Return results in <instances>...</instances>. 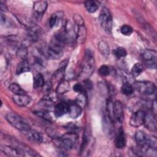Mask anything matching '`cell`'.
<instances>
[{"instance_id": "obj_1", "label": "cell", "mask_w": 157, "mask_h": 157, "mask_svg": "<svg viewBox=\"0 0 157 157\" xmlns=\"http://www.w3.org/2000/svg\"><path fill=\"white\" fill-rule=\"evenodd\" d=\"M94 67L95 60L94 53L91 50L87 49L82 64L81 71L78 76L79 78L82 81L88 80L94 72Z\"/></svg>"}, {"instance_id": "obj_2", "label": "cell", "mask_w": 157, "mask_h": 157, "mask_svg": "<svg viewBox=\"0 0 157 157\" xmlns=\"http://www.w3.org/2000/svg\"><path fill=\"white\" fill-rule=\"evenodd\" d=\"M65 44L59 34L58 33L55 34L48 47L47 54L48 57L52 59L60 58L63 55Z\"/></svg>"}, {"instance_id": "obj_3", "label": "cell", "mask_w": 157, "mask_h": 157, "mask_svg": "<svg viewBox=\"0 0 157 157\" xmlns=\"http://www.w3.org/2000/svg\"><path fill=\"white\" fill-rule=\"evenodd\" d=\"M6 118L12 126L22 132L27 131L31 129L30 124L28 122L15 113H8L6 116Z\"/></svg>"}, {"instance_id": "obj_4", "label": "cell", "mask_w": 157, "mask_h": 157, "mask_svg": "<svg viewBox=\"0 0 157 157\" xmlns=\"http://www.w3.org/2000/svg\"><path fill=\"white\" fill-rule=\"evenodd\" d=\"M99 21L101 26L104 31L108 34L110 33L112 29V16L110 10L107 7H103L100 12Z\"/></svg>"}, {"instance_id": "obj_5", "label": "cell", "mask_w": 157, "mask_h": 157, "mask_svg": "<svg viewBox=\"0 0 157 157\" xmlns=\"http://www.w3.org/2000/svg\"><path fill=\"white\" fill-rule=\"evenodd\" d=\"M78 139V136L75 132L68 131L62 136L56 139L58 144L66 150L71 149L75 144Z\"/></svg>"}, {"instance_id": "obj_6", "label": "cell", "mask_w": 157, "mask_h": 157, "mask_svg": "<svg viewBox=\"0 0 157 157\" xmlns=\"http://www.w3.org/2000/svg\"><path fill=\"white\" fill-rule=\"evenodd\" d=\"M94 139L89 132L88 129L85 130L83 134V142L81 145L80 153L83 156H89L90 153H91L92 148L94 144Z\"/></svg>"}, {"instance_id": "obj_7", "label": "cell", "mask_w": 157, "mask_h": 157, "mask_svg": "<svg viewBox=\"0 0 157 157\" xmlns=\"http://www.w3.org/2000/svg\"><path fill=\"white\" fill-rule=\"evenodd\" d=\"M134 86L137 91L142 94H151L155 91V84L149 81H137L134 82Z\"/></svg>"}, {"instance_id": "obj_8", "label": "cell", "mask_w": 157, "mask_h": 157, "mask_svg": "<svg viewBox=\"0 0 157 157\" xmlns=\"http://www.w3.org/2000/svg\"><path fill=\"white\" fill-rule=\"evenodd\" d=\"M142 56L146 66L150 69H156V52L154 50H146Z\"/></svg>"}, {"instance_id": "obj_9", "label": "cell", "mask_w": 157, "mask_h": 157, "mask_svg": "<svg viewBox=\"0 0 157 157\" xmlns=\"http://www.w3.org/2000/svg\"><path fill=\"white\" fill-rule=\"evenodd\" d=\"M146 113L143 110H137L134 112L130 117L129 124L131 126L137 128L144 124Z\"/></svg>"}, {"instance_id": "obj_10", "label": "cell", "mask_w": 157, "mask_h": 157, "mask_svg": "<svg viewBox=\"0 0 157 157\" xmlns=\"http://www.w3.org/2000/svg\"><path fill=\"white\" fill-rule=\"evenodd\" d=\"M0 149L3 153L9 156H24L26 155L20 149L12 145H1Z\"/></svg>"}, {"instance_id": "obj_11", "label": "cell", "mask_w": 157, "mask_h": 157, "mask_svg": "<svg viewBox=\"0 0 157 157\" xmlns=\"http://www.w3.org/2000/svg\"><path fill=\"white\" fill-rule=\"evenodd\" d=\"M42 35V29L35 24H32L28 29V39L31 42H36Z\"/></svg>"}, {"instance_id": "obj_12", "label": "cell", "mask_w": 157, "mask_h": 157, "mask_svg": "<svg viewBox=\"0 0 157 157\" xmlns=\"http://www.w3.org/2000/svg\"><path fill=\"white\" fill-rule=\"evenodd\" d=\"M12 99L14 103L20 107L26 106L31 101V97L26 94H14Z\"/></svg>"}, {"instance_id": "obj_13", "label": "cell", "mask_w": 157, "mask_h": 157, "mask_svg": "<svg viewBox=\"0 0 157 157\" xmlns=\"http://www.w3.org/2000/svg\"><path fill=\"white\" fill-rule=\"evenodd\" d=\"M33 57L35 64L40 67H45L47 64L46 56L38 49L34 50L33 52Z\"/></svg>"}, {"instance_id": "obj_14", "label": "cell", "mask_w": 157, "mask_h": 157, "mask_svg": "<svg viewBox=\"0 0 157 157\" xmlns=\"http://www.w3.org/2000/svg\"><path fill=\"white\" fill-rule=\"evenodd\" d=\"M75 41L78 44H83L86 37V29L85 25L75 26Z\"/></svg>"}, {"instance_id": "obj_15", "label": "cell", "mask_w": 157, "mask_h": 157, "mask_svg": "<svg viewBox=\"0 0 157 157\" xmlns=\"http://www.w3.org/2000/svg\"><path fill=\"white\" fill-rule=\"evenodd\" d=\"M145 126L150 131L156 132V121L155 115L151 113H146L144 122Z\"/></svg>"}, {"instance_id": "obj_16", "label": "cell", "mask_w": 157, "mask_h": 157, "mask_svg": "<svg viewBox=\"0 0 157 157\" xmlns=\"http://www.w3.org/2000/svg\"><path fill=\"white\" fill-rule=\"evenodd\" d=\"M48 6L47 2L45 1H38L34 2L33 5V10L34 14L37 17H40L45 12Z\"/></svg>"}, {"instance_id": "obj_17", "label": "cell", "mask_w": 157, "mask_h": 157, "mask_svg": "<svg viewBox=\"0 0 157 157\" xmlns=\"http://www.w3.org/2000/svg\"><path fill=\"white\" fill-rule=\"evenodd\" d=\"M34 113L37 116L42 118L43 119L45 120L46 121L53 122L55 121L56 120V115L53 112H52L51 111L48 110H36L34 112Z\"/></svg>"}, {"instance_id": "obj_18", "label": "cell", "mask_w": 157, "mask_h": 157, "mask_svg": "<svg viewBox=\"0 0 157 157\" xmlns=\"http://www.w3.org/2000/svg\"><path fill=\"white\" fill-rule=\"evenodd\" d=\"M114 112L115 120L121 123L124 118V109L121 102L120 101H116L114 102Z\"/></svg>"}, {"instance_id": "obj_19", "label": "cell", "mask_w": 157, "mask_h": 157, "mask_svg": "<svg viewBox=\"0 0 157 157\" xmlns=\"http://www.w3.org/2000/svg\"><path fill=\"white\" fill-rule=\"evenodd\" d=\"M26 136V137L34 142H37V143H41L44 141V137L42 134L34 130H31V129L27 131L23 132Z\"/></svg>"}, {"instance_id": "obj_20", "label": "cell", "mask_w": 157, "mask_h": 157, "mask_svg": "<svg viewBox=\"0 0 157 157\" xmlns=\"http://www.w3.org/2000/svg\"><path fill=\"white\" fill-rule=\"evenodd\" d=\"M69 105L65 102H60L58 103L54 108V113L56 117H61L68 113Z\"/></svg>"}, {"instance_id": "obj_21", "label": "cell", "mask_w": 157, "mask_h": 157, "mask_svg": "<svg viewBox=\"0 0 157 157\" xmlns=\"http://www.w3.org/2000/svg\"><path fill=\"white\" fill-rule=\"evenodd\" d=\"M68 63H69L68 59H66L60 63L58 69L55 71V72L53 74V78L56 80H61V78H63V77L64 75L65 70L68 64Z\"/></svg>"}, {"instance_id": "obj_22", "label": "cell", "mask_w": 157, "mask_h": 157, "mask_svg": "<svg viewBox=\"0 0 157 157\" xmlns=\"http://www.w3.org/2000/svg\"><path fill=\"white\" fill-rule=\"evenodd\" d=\"M115 145L118 148H123L126 145V139L123 129L120 128L115 139Z\"/></svg>"}, {"instance_id": "obj_23", "label": "cell", "mask_w": 157, "mask_h": 157, "mask_svg": "<svg viewBox=\"0 0 157 157\" xmlns=\"http://www.w3.org/2000/svg\"><path fill=\"white\" fill-rule=\"evenodd\" d=\"M64 15V13L61 11L56 12L53 13L48 21V25L50 28H53L58 25Z\"/></svg>"}, {"instance_id": "obj_24", "label": "cell", "mask_w": 157, "mask_h": 157, "mask_svg": "<svg viewBox=\"0 0 157 157\" xmlns=\"http://www.w3.org/2000/svg\"><path fill=\"white\" fill-rule=\"evenodd\" d=\"M106 112L107 113V116L110 119L114 122L115 120V112H114V102H113L111 98H109L106 101Z\"/></svg>"}, {"instance_id": "obj_25", "label": "cell", "mask_w": 157, "mask_h": 157, "mask_svg": "<svg viewBox=\"0 0 157 157\" xmlns=\"http://www.w3.org/2000/svg\"><path fill=\"white\" fill-rule=\"evenodd\" d=\"M75 104L79 106L81 109H84L87 104V95L85 91H83L78 93L75 101Z\"/></svg>"}, {"instance_id": "obj_26", "label": "cell", "mask_w": 157, "mask_h": 157, "mask_svg": "<svg viewBox=\"0 0 157 157\" xmlns=\"http://www.w3.org/2000/svg\"><path fill=\"white\" fill-rule=\"evenodd\" d=\"M30 71V67L27 59L21 60L18 64L16 68V74L17 75L21 74Z\"/></svg>"}, {"instance_id": "obj_27", "label": "cell", "mask_w": 157, "mask_h": 157, "mask_svg": "<svg viewBox=\"0 0 157 157\" xmlns=\"http://www.w3.org/2000/svg\"><path fill=\"white\" fill-rule=\"evenodd\" d=\"M69 111H68V114L69 117L72 118H76L78 117L81 113H82V110L79 106H78L75 104H69Z\"/></svg>"}, {"instance_id": "obj_28", "label": "cell", "mask_w": 157, "mask_h": 157, "mask_svg": "<svg viewBox=\"0 0 157 157\" xmlns=\"http://www.w3.org/2000/svg\"><path fill=\"white\" fill-rule=\"evenodd\" d=\"M70 89V85L66 80H61L58 83L56 89V93L58 94H63L67 93Z\"/></svg>"}, {"instance_id": "obj_29", "label": "cell", "mask_w": 157, "mask_h": 157, "mask_svg": "<svg viewBox=\"0 0 157 157\" xmlns=\"http://www.w3.org/2000/svg\"><path fill=\"white\" fill-rule=\"evenodd\" d=\"M98 48L99 51L104 57L107 58L109 56L110 53V48L106 42L104 40L100 41L98 44Z\"/></svg>"}, {"instance_id": "obj_30", "label": "cell", "mask_w": 157, "mask_h": 157, "mask_svg": "<svg viewBox=\"0 0 157 157\" xmlns=\"http://www.w3.org/2000/svg\"><path fill=\"white\" fill-rule=\"evenodd\" d=\"M17 56L22 60L27 59L28 56V50L25 44H21L16 52Z\"/></svg>"}, {"instance_id": "obj_31", "label": "cell", "mask_w": 157, "mask_h": 157, "mask_svg": "<svg viewBox=\"0 0 157 157\" xmlns=\"http://www.w3.org/2000/svg\"><path fill=\"white\" fill-rule=\"evenodd\" d=\"M113 121L110 119V118L107 115L104 117L103 119V128L104 131L109 135L112 133L113 131V128L112 125Z\"/></svg>"}, {"instance_id": "obj_32", "label": "cell", "mask_w": 157, "mask_h": 157, "mask_svg": "<svg viewBox=\"0 0 157 157\" xmlns=\"http://www.w3.org/2000/svg\"><path fill=\"white\" fill-rule=\"evenodd\" d=\"M84 4L86 10L90 13L95 12L99 8V3L96 1H86L84 2Z\"/></svg>"}, {"instance_id": "obj_33", "label": "cell", "mask_w": 157, "mask_h": 157, "mask_svg": "<svg viewBox=\"0 0 157 157\" xmlns=\"http://www.w3.org/2000/svg\"><path fill=\"white\" fill-rule=\"evenodd\" d=\"M44 80L43 75L40 73H37L35 74L33 78V87L35 89L42 88L44 85Z\"/></svg>"}, {"instance_id": "obj_34", "label": "cell", "mask_w": 157, "mask_h": 157, "mask_svg": "<svg viewBox=\"0 0 157 157\" xmlns=\"http://www.w3.org/2000/svg\"><path fill=\"white\" fill-rule=\"evenodd\" d=\"M144 71V67L142 64L138 63H136L132 67L131 71V74L133 77H138Z\"/></svg>"}, {"instance_id": "obj_35", "label": "cell", "mask_w": 157, "mask_h": 157, "mask_svg": "<svg viewBox=\"0 0 157 157\" xmlns=\"http://www.w3.org/2000/svg\"><path fill=\"white\" fill-rule=\"evenodd\" d=\"M121 93L126 96H129L134 92V87L129 82H125L123 84L121 88Z\"/></svg>"}, {"instance_id": "obj_36", "label": "cell", "mask_w": 157, "mask_h": 157, "mask_svg": "<svg viewBox=\"0 0 157 157\" xmlns=\"http://www.w3.org/2000/svg\"><path fill=\"white\" fill-rule=\"evenodd\" d=\"M113 53L114 55L117 58H123L126 56L127 55V52L126 49L122 47H119L115 49L113 51Z\"/></svg>"}, {"instance_id": "obj_37", "label": "cell", "mask_w": 157, "mask_h": 157, "mask_svg": "<svg viewBox=\"0 0 157 157\" xmlns=\"http://www.w3.org/2000/svg\"><path fill=\"white\" fill-rule=\"evenodd\" d=\"M9 90L14 94H26V92L15 83H13L10 85Z\"/></svg>"}, {"instance_id": "obj_38", "label": "cell", "mask_w": 157, "mask_h": 157, "mask_svg": "<svg viewBox=\"0 0 157 157\" xmlns=\"http://www.w3.org/2000/svg\"><path fill=\"white\" fill-rule=\"evenodd\" d=\"M120 31H121V33L124 36H129L132 33L133 28L129 25H124L121 27Z\"/></svg>"}, {"instance_id": "obj_39", "label": "cell", "mask_w": 157, "mask_h": 157, "mask_svg": "<svg viewBox=\"0 0 157 157\" xmlns=\"http://www.w3.org/2000/svg\"><path fill=\"white\" fill-rule=\"evenodd\" d=\"M99 74L101 76H107L109 75L110 72V69L109 67L107 65H102L99 68Z\"/></svg>"}, {"instance_id": "obj_40", "label": "cell", "mask_w": 157, "mask_h": 157, "mask_svg": "<svg viewBox=\"0 0 157 157\" xmlns=\"http://www.w3.org/2000/svg\"><path fill=\"white\" fill-rule=\"evenodd\" d=\"M73 20L75 26L84 25L83 18L79 14H75L73 16Z\"/></svg>"}, {"instance_id": "obj_41", "label": "cell", "mask_w": 157, "mask_h": 157, "mask_svg": "<svg viewBox=\"0 0 157 157\" xmlns=\"http://www.w3.org/2000/svg\"><path fill=\"white\" fill-rule=\"evenodd\" d=\"M66 128L69 131H71V132H75V131H77L79 128H78V126L77 124H75V123H71L67 124L66 126Z\"/></svg>"}, {"instance_id": "obj_42", "label": "cell", "mask_w": 157, "mask_h": 157, "mask_svg": "<svg viewBox=\"0 0 157 157\" xmlns=\"http://www.w3.org/2000/svg\"><path fill=\"white\" fill-rule=\"evenodd\" d=\"M52 87V83L50 82H47L46 83H44V85L42 86V90L44 92L48 93L49 92H50L51 88Z\"/></svg>"}, {"instance_id": "obj_43", "label": "cell", "mask_w": 157, "mask_h": 157, "mask_svg": "<svg viewBox=\"0 0 157 157\" xmlns=\"http://www.w3.org/2000/svg\"><path fill=\"white\" fill-rule=\"evenodd\" d=\"M73 90L77 92V93H80V92H82L83 91L85 90L84 89V87L82 85L80 84V83H76L73 86Z\"/></svg>"}, {"instance_id": "obj_44", "label": "cell", "mask_w": 157, "mask_h": 157, "mask_svg": "<svg viewBox=\"0 0 157 157\" xmlns=\"http://www.w3.org/2000/svg\"><path fill=\"white\" fill-rule=\"evenodd\" d=\"M84 84H85V88H87V89H91L92 88V83L88 79V80H84Z\"/></svg>"}, {"instance_id": "obj_45", "label": "cell", "mask_w": 157, "mask_h": 157, "mask_svg": "<svg viewBox=\"0 0 157 157\" xmlns=\"http://www.w3.org/2000/svg\"><path fill=\"white\" fill-rule=\"evenodd\" d=\"M0 9H1V13L7 11V8L6 4L2 2V1H1V2H0Z\"/></svg>"}, {"instance_id": "obj_46", "label": "cell", "mask_w": 157, "mask_h": 157, "mask_svg": "<svg viewBox=\"0 0 157 157\" xmlns=\"http://www.w3.org/2000/svg\"><path fill=\"white\" fill-rule=\"evenodd\" d=\"M151 107H152V111H153V113H154L155 115L156 113V99H155V100L152 102Z\"/></svg>"}, {"instance_id": "obj_47", "label": "cell", "mask_w": 157, "mask_h": 157, "mask_svg": "<svg viewBox=\"0 0 157 157\" xmlns=\"http://www.w3.org/2000/svg\"><path fill=\"white\" fill-rule=\"evenodd\" d=\"M6 21V17L2 13H1V23L3 24Z\"/></svg>"}]
</instances>
